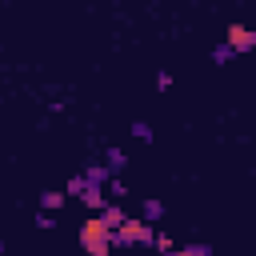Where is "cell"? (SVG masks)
Wrapping results in <instances>:
<instances>
[{"label":"cell","mask_w":256,"mask_h":256,"mask_svg":"<svg viewBox=\"0 0 256 256\" xmlns=\"http://www.w3.org/2000/svg\"><path fill=\"white\" fill-rule=\"evenodd\" d=\"M152 248H156V252H164V256H172V252H176V244H172V236H164V232L156 236V244H152Z\"/></svg>","instance_id":"13"},{"label":"cell","mask_w":256,"mask_h":256,"mask_svg":"<svg viewBox=\"0 0 256 256\" xmlns=\"http://www.w3.org/2000/svg\"><path fill=\"white\" fill-rule=\"evenodd\" d=\"M36 228H44V232H48V228H56V216L40 208V212H36Z\"/></svg>","instance_id":"14"},{"label":"cell","mask_w":256,"mask_h":256,"mask_svg":"<svg viewBox=\"0 0 256 256\" xmlns=\"http://www.w3.org/2000/svg\"><path fill=\"white\" fill-rule=\"evenodd\" d=\"M0 256H4V240H0Z\"/></svg>","instance_id":"18"},{"label":"cell","mask_w":256,"mask_h":256,"mask_svg":"<svg viewBox=\"0 0 256 256\" xmlns=\"http://www.w3.org/2000/svg\"><path fill=\"white\" fill-rule=\"evenodd\" d=\"M232 56H236V52H232L228 44H216V48H212V60H216V64H228Z\"/></svg>","instance_id":"11"},{"label":"cell","mask_w":256,"mask_h":256,"mask_svg":"<svg viewBox=\"0 0 256 256\" xmlns=\"http://www.w3.org/2000/svg\"><path fill=\"white\" fill-rule=\"evenodd\" d=\"M108 196H128V188H124V180H116V176H112V180H108Z\"/></svg>","instance_id":"16"},{"label":"cell","mask_w":256,"mask_h":256,"mask_svg":"<svg viewBox=\"0 0 256 256\" xmlns=\"http://www.w3.org/2000/svg\"><path fill=\"white\" fill-rule=\"evenodd\" d=\"M64 196L68 192H40V208L44 212H56V208H64Z\"/></svg>","instance_id":"9"},{"label":"cell","mask_w":256,"mask_h":256,"mask_svg":"<svg viewBox=\"0 0 256 256\" xmlns=\"http://www.w3.org/2000/svg\"><path fill=\"white\" fill-rule=\"evenodd\" d=\"M124 164H128V156H124V148H108L104 152V168L116 176V172H124Z\"/></svg>","instance_id":"7"},{"label":"cell","mask_w":256,"mask_h":256,"mask_svg":"<svg viewBox=\"0 0 256 256\" xmlns=\"http://www.w3.org/2000/svg\"><path fill=\"white\" fill-rule=\"evenodd\" d=\"M84 180H88V188H108V180H112V172H108L104 164H96V160H92V164L84 168Z\"/></svg>","instance_id":"4"},{"label":"cell","mask_w":256,"mask_h":256,"mask_svg":"<svg viewBox=\"0 0 256 256\" xmlns=\"http://www.w3.org/2000/svg\"><path fill=\"white\" fill-rule=\"evenodd\" d=\"M224 44H228L232 52H252V48H256V32H252V28H244V24H228Z\"/></svg>","instance_id":"3"},{"label":"cell","mask_w":256,"mask_h":256,"mask_svg":"<svg viewBox=\"0 0 256 256\" xmlns=\"http://www.w3.org/2000/svg\"><path fill=\"white\" fill-rule=\"evenodd\" d=\"M156 88H160V92L172 88V72H160V76H156Z\"/></svg>","instance_id":"17"},{"label":"cell","mask_w":256,"mask_h":256,"mask_svg":"<svg viewBox=\"0 0 256 256\" xmlns=\"http://www.w3.org/2000/svg\"><path fill=\"white\" fill-rule=\"evenodd\" d=\"M80 200H84V208H88L92 216H100V212L108 208V192H104V188H88V192H84Z\"/></svg>","instance_id":"5"},{"label":"cell","mask_w":256,"mask_h":256,"mask_svg":"<svg viewBox=\"0 0 256 256\" xmlns=\"http://www.w3.org/2000/svg\"><path fill=\"white\" fill-rule=\"evenodd\" d=\"M124 220H128V212H124L120 204H108V208L100 212V224H104L108 232H116V228H124Z\"/></svg>","instance_id":"6"},{"label":"cell","mask_w":256,"mask_h":256,"mask_svg":"<svg viewBox=\"0 0 256 256\" xmlns=\"http://www.w3.org/2000/svg\"><path fill=\"white\" fill-rule=\"evenodd\" d=\"M160 216H164V204H160V200H152V196H148V200H144V204H140V220H144V224H156V220H160Z\"/></svg>","instance_id":"8"},{"label":"cell","mask_w":256,"mask_h":256,"mask_svg":"<svg viewBox=\"0 0 256 256\" xmlns=\"http://www.w3.org/2000/svg\"><path fill=\"white\" fill-rule=\"evenodd\" d=\"M136 244H156V228L152 224H144V220H124V228H116L112 232V248H136Z\"/></svg>","instance_id":"2"},{"label":"cell","mask_w":256,"mask_h":256,"mask_svg":"<svg viewBox=\"0 0 256 256\" xmlns=\"http://www.w3.org/2000/svg\"><path fill=\"white\" fill-rule=\"evenodd\" d=\"M132 136H136V140H152V128H148L144 120H136V124H132Z\"/></svg>","instance_id":"15"},{"label":"cell","mask_w":256,"mask_h":256,"mask_svg":"<svg viewBox=\"0 0 256 256\" xmlns=\"http://www.w3.org/2000/svg\"><path fill=\"white\" fill-rule=\"evenodd\" d=\"M80 248H84L88 256H108V252H112V232L100 224V216H88V220L80 224Z\"/></svg>","instance_id":"1"},{"label":"cell","mask_w":256,"mask_h":256,"mask_svg":"<svg viewBox=\"0 0 256 256\" xmlns=\"http://www.w3.org/2000/svg\"><path fill=\"white\" fill-rule=\"evenodd\" d=\"M68 192H72V196H84V192H88V180H84V172L68 180Z\"/></svg>","instance_id":"12"},{"label":"cell","mask_w":256,"mask_h":256,"mask_svg":"<svg viewBox=\"0 0 256 256\" xmlns=\"http://www.w3.org/2000/svg\"><path fill=\"white\" fill-rule=\"evenodd\" d=\"M172 256H216V252H212L208 244H188V248H176Z\"/></svg>","instance_id":"10"}]
</instances>
